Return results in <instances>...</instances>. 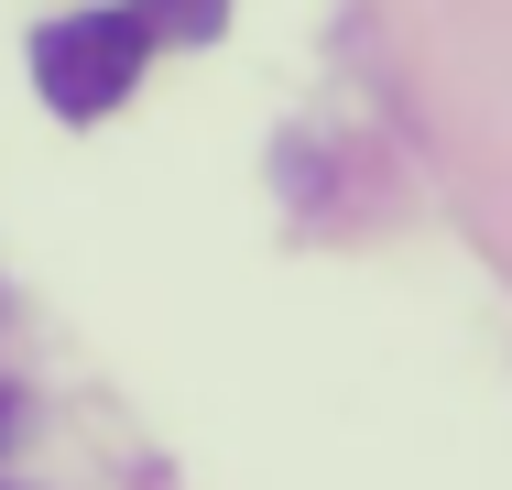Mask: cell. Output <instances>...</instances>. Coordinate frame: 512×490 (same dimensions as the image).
Here are the masks:
<instances>
[{
  "label": "cell",
  "mask_w": 512,
  "mask_h": 490,
  "mask_svg": "<svg viewBox=\"0 0 512 490\" xmlns=\"http://www.w3.org/2000/svg\"><path fill=\"white\" fill-rule=\"evenodd\" d=\"M142 55H153L142 11H66V22H44V33H33V88L55 98L66 120H99V109L131 98Z\"/></svg>",
  "instance_id": "1"
},
{
  "label": "cell",
  "mask_w": 512,
  "mask_h": 490,
  "mask_svg": "<svg viewBox=\"0 0 512 490\" xmlns=\"http://www.w3.org/2000/svg\"><path fill=\"white\" fill-rule=\"evenodd\" d=\"M131 11H142V33H186V44H207L229 22V0H131Z\"/></svg>",
  "instance_id": "2"
}]
</instances>
